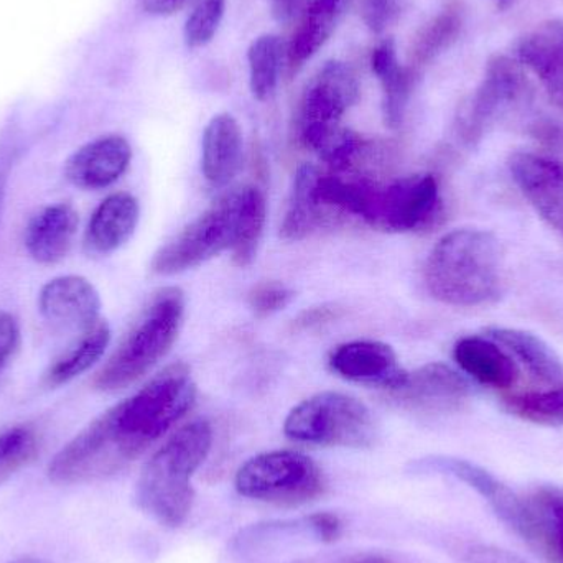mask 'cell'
<instances>
[{"label": "cell", "mask_w": 563, "mask_h": 563, "mask_svg": "<svg viewBox=\"0 0 563 563\" xmlns=\"http://www.w3.org/2000/svg\"><path fill=\"white\" fill-rule=\"evenodd\" d=\"M465 13L459 2H449L429 20L413 38L409 68L419 73L459 40Z\"/></svg>", "instance_id": "cell-26"}, {"label": "cell", "mask_w": 563, "mask_h": 563, "mask_svg": "<svg viewBox=\"0 0 563 563\" xmlns=\"http://www.w3.org/2000/svg\"><path fill=\"white\" fill-rule=\"evenodd\" d=\"M344 563H393L390 559L384 558L380 554H360L354 558L347 559Z\"/></svg>", "instance_id": "cell-42"}, {"label": "cell", "mask_w": 563, "mask_h": 563, "mask_svg": "<svg viewBox=\"0 0 563 563\" xmlns=\"http://www.w3.org/2000/svg\"><path fill=\"white\" fill-rule=\"evenodd\" d=\"M190 0H142V9L148 15L168 16L184 9Z\"/></svg>", "instance_id": "cell-40"}, {"label": "cell", "mask_w": 563, "mask_h": 563, "mask_svg": "<svg viewBox=\"0 0 563 563\" xmlns=\"http://www.w3.org/2000/svg\"><path fill=\"white\" fill-rule=\"evenodd\" d=\"M456 364L473 379L493 389H509L519 380L515 357L492 338L466 336L453 350Z\"/></svg>", "instance_id": "cell-19"}, {"label": "cell", "mask_w": 563, "mask_h": 563, "mask_svg": "<svg viewBox=\"0 0 563 563\" xmlns=\"http://www.w3.org/2000/svg\"><path fill=\"white\" fill-rule=\"evenodd\" d=\"M12 563H52L48 561H45V559H38V558H23L19 559V561L12 562Z\"/></svg>", "instance_id": "cell-43"}, {"label": "cell", "mask_w": 563, "mask_h": 563, "mask_svg": "<svg viewBox=\"0 0 563 563\" xmlns=\"http://www.w3.org/2000/svg\"><path fill=\"white\" fill-rule=\"evenodd\" d=\"M131 161V144L121 135H106L76 151L66 162L65 174L75 187L101 190L115 184Z\"/></svg>", "instance_id": "cell-16"}, {"label": "cell", "mask_w": 563, "mask_h": 563, "mask_svg": "<svg viewBox=\"0 0 563 563\" xmlns=\"http://www.w3.org/2000/svg\"><path fill=\"white\" fill-rule=\"evenodd\" d=\"M38 307L49 323L86 331L99 321L101 298L85 277L65 276L49 280L42 288Z\"/></svg>", "instance_id": "cell-15"}, {"label": "cell", "mask_w": 563, "mask_h": 563, "mask_svg": "<svg viewBox=\"0 0 563 563\" xmlns=\"http://www.w3.org/2000/svg\"><path fill=\"white\" fill-rule=\"evenodd\" d=\"M468 563H526L501 549L479 548L470 552Z\"/></svg>", "instance_id": "cell-39"}, {"label": "cell", "mask_w": 563, "mask_h": 563, "mask_svg": "<svg viewBox=\"0 0 563 563\" xmlns=\"http://www.w3.org/2000/svg\"><path fill=\"white\" fill-rule=\"evenodd\" d=\"M213 445V429L207 420H194L178 429L145 463L137 482V503L158 525L178 528L194 508L191 486Z\"/></svg>", "instance_id": "cell-3"}, {"label": "cell", "mask_w": 563, "mask_h": 563, "mask_svg": "<svg viewBox=\"0 0 563 563\" xmlns=\"http://www.w3.org/2000/svg\"><path fill=\"white\" fill-rule=\"evenodd\" d=\"M234 486L244 498L277 506H301L323 495L324 478L310 456L277 450L247 460L238 470Z\"/></svg>", "instance_id": "cell-6"}, {"label": "cell", "mask_w": 563, "mask_h": 563, "mask_svg": "<svg viewBox=\"0 0 563 563\" xmlns=\"http://www.w3.org/2000/svg\"><path fill=\"white\" fill-rule=\"evenodd\" d=\"M529 95L531 89L518 62L508 56L489 59L483 81L456 115L460 141L475 147L506 112L522 104Z\"/></svg>", "instance_id": "cell-9"}, {"label": "cell", "mask_w": 563, "mask_h": 563, "mask_svg": "<svg viewBox=\"0 0 563 563\" xmlns=\"http://www.w3.org/2000/svg\"><path fill=\"white\" fill-rule=\"evenodd\" d=\"M485 334L501 344L536 379L545 384L562 383V360L542 338L529 331L505 327L488 328Z\"/></svg>", "instance_id": "cell-24"}, {"label": "cell", "mask_w": 563, "mask_h": 563, "mask_svg": "<svg viewBox=\"0 0 563 563\" xmlns=\"http://www.w3.org/2000/svg\"><path fill=\"white\" fill-rule=\"evenodd\" d=\"M440 207L439 181L433 175H410L384 187L364 181L360 220L387 233H410L429 227Z\"/></svg>", "instance_id": "cell-8"}, {"label": "cell", "mask_w": 563, "mask_h": 563, "mask_svg": "<svg viewBox=\"0 0 563 563\" xmlns=\"http://www.w3.org/2000/svg\"><path fill=\"white\" fill-rule=\"evenodd\" d=\"M412 472L449 475L466 483L495 509L496 515L529 542L538 541L531 509L508 486L475 463L453 456H426L412 463Z\"/></svg>", "instance_id": "cell-11"}, {"label": "cell", "mask_w": 563, "mask_h": 563, "mask_svg": "<svg viewBox=\"0 0 563 563\" xmlns=\"http://www.w3.org/2000/svg\"><path fill=\"white\" fill-rule=\"evenodd\" d=\"M350 0H311L288 46L291 69L301 68L340 25Z\"/></svg>", "instance_id": "cell-23"}, {"label": "cell", "mask_w": 563, "mask_h": 563, "mask_svg": "<svg viewBox=\"0 0 563 563\" xmlns=\"http://www.w3.org/2000/svg\"><path fill=\"white\" fill-rule=\"evenodd\" d=\"M509 412L541 426H563V386L506 399Z\"/></svg>", "instance_id": "cell-31"}, {"label": "cell", "mask_w": 563, "mask_h": 563, "mask_svg": "<svg viewBox=\"0 0 563 563\" xmlns=\"http://www.w3.org/2000/svg\"><path fill=\"white\" fill-rule=\"evenodd\" d=\"M79 218L68 203L52 205L36 213L25 230V247L40 264L65 260L78 233Z\"/></svg>", "instance_id": "cell-20"}, {"label": "cell", "mask_w": 563, "mask_h": 563, "mask_svg": "<svg viewBox=\"0 0 563 563\" xmlns=\"http://www.w3.org/2000/svg\"><path fill=\"white\" fill-rule=\"evenodd\" d=\"M139 217L141 207L131 194L111 195L96 208L89 220L86 247L99 256L114 253L134 236Z\"/></svg>", "instance_id": "cell-21"}, {"label": "cell", "mask_w": 563, "mask_h": 563, "mask_svg": "<svg viewBox=\"0 0 563 563\" xmlns=\"http://www.w3.org/2000/svg\"><path fill=\"white\" fill-rule=\"evenodd\" d=\"M360 85L343 62L324 63L301 95L297 114L298 139L313 151L321 139L340 128L341 119L356 104Z\"/></svg>", "instance_id": "cell-10"}, {"label": "cell", "mask_w": 563, "mask_h": 563, "mask_svg": "<svg viewBox=\"0 0 563 563\" xmlns=\"http://www.w3.org/2000/svg\"><path fill=\"white\" fill-rule=\"evenodd\" d=\"M529 509L534 519L538 541L548 545L563 563V489L558 486L538 489Z\"/></svg>", "instance_id": "cell-30"}, {"label": "cell", "mask_w": 563, "mask_h": 563, "mask_svg": "<svg viewBox=\"0 0 563 563\" xmlns=\"http://www.w3.org/2000/svg\"><path fill=\"white\" fill-rule=\"evenodd\" d=\"M338 317V308L334 307H318L311 310L303 311L300 317L295 320V327L300 330L317 327V324L327 323Z\"/></svg>", "instance_id": "cell-38"}, {"label": "cell", "mask_w": 563, "mask_h": 563, "mask_svg": "<svg viewBox=\"0 0 563 563\" xmlns=\"http://www.w3.org/2000/svg\"><path fill=\"white\" fill-rule=\"evenodd\" d=\"M40 452V435L32 427H13L0 433V483L33 462Z\"/></svg>", "instance_id": "cell-32"}, {"label": "cell", "mask_w": 563, "mask_h": 563, "mask_svg": "<svg viewBox=\"0 0 563 563\" xmlns=\"http://www.w3.org/2000/svg\"><path fill=\"white\" fill-rule=\"evenodd\" d=\"M241 188L214 201L174 240L157 251L152 273L175 276L233 250L240 227Z\"/></svg>", "instance_id": "cell-7"}, {"label": "cell", "mask_w": 563, "mask_h": 563, "mask_svg": "<svg viewBox=\"0 0 563 563\" xmlns=\"http://www.w3.org/2000/svg\"><path fill=\"white\" fill-rule=\"evenodd\" d=\"M496 5L499 7V9H508L509 5H511L515 0H495Z\"/></svg>", "instance_id": "cell-44"}, {"label": "cell", "mask_w": 563, "mask_h": 563, "mask_svg": "<svg viewBox=\"0 0 563 563\" xmlns=\"http://www.w3.org/2000/svg\"><path fill=\"white\" fill-rule=\"evenodd\" d=\"M284 433L298 443L367 449L376 442L373 413L361 400L341 393H320L290 410Z\"/></svg>", "instance_id": "cell-5"}, {"label": "cell", "mask_w": 563, "mask_h": 563, "mask_svg": "<svg viewBox=\"0 0 563 563\" xmlns=\"http://www.w3.org/2000/svg\"><path fill=\"white\" fill-rule=\"evenodd\" d=\"M330 367L338 376L351 383L384 387L390 393L402 387L409 377V373L399 366L393 347L380 341L363 340L341 344L331 353Z\"/></svg>", "instance_id": "cell-12"}, {"label": "cell", "mask_w": 563, "mask_h": 563, "mask_svg": "<svg viewBox=\"0 0 563 563\" xmlns=\"http://www.w3.org/2000/svg\"><path fill=\"white\" fill-rule=\"evenodd\" d=\"M472 396L465 377L442 363H430L409 374L406 384L393 390V397L407 409L422 412L455 410Z\"/></svg>", "instance_id": "cell-14"}, {"label": "cell", "mask_w": 563, "mask_h": 563, "mask_svg": "<svg viewBox=\"0 0 563 563\" xmlns=\"http://www.w3.org/2000/svg\"><path fill=\"white\" fill-rule=\"evenodd\" d=\"M305 0H271L273 7V15L277 22L288 23L300 12Z\"/></svg>", "instance_id": "cell-41"}, {"label": "cell", "mask_w": 563, "mask_h": 563, "mask_svg": "<svg viewBox=\"0 0 563 563\" xmlns=\"http://www.w3.org/2000/svg\"><path fill=\"white\" fill-rule=\"evenodd\" d=\"M243 131L233 115L223 112L208 122L201 145V172L214 187L230 184L243 165Z\"/></svg>", "instance_id": "cell-18"}, {"label": "cell", "mask_w": 563, "mask_h": 563, "mask_svg": "<svg viewBox=\"0 0 563 563\" xmlns=\"http://www.w3.org/2000/svg\"><path fill=\"white\" fill-rule=\"evenodd\" d=\"M291 300H294V290L279 280H266L254 285L247 297V303L257 318L279 313L290 305Z\"/></svg>", "instance_id": "cell-34"}, {"label": "cell", "mask_w": 563, "mask_h": 563, "mask_svg": "<svg viewBox=\"0 0 563 563\" xmlns=\"http://www.w3.org/2000/svg\"><path fill=\"white\" fill-rule=\"evenodd\" d=\"M430 295L452 307H482L503 294L501 247L489 231L463 228L445 234L427 260Z\"/></svg>", "instance_id": "cell-2"}, {"label": "cell", "mask_w": 563, "mask_h": 563, "mask_svg": "<svg viewBox=\"0 0 563 563\" xmlns=\"http://www.w3.org/2000/svg\"><path fill=\"white\" fill-rule=\"evenodd\" d=\"M406 5L407 0H360L363 22L374 33H383L394 25Z\"/></svg>", "instance_id": "cell-35"}, {"label": "cell", "mask_w": 563, "mask_h": 563, "mask_svg": "<svg viewBox=\"0 0 563 563\" xmlns=\"http://www.w3.org/2000/svg\"><path fill=\"white\" fill-rule=\"evenodd\" d=\"M516 56L563 109V19L548 20L526 33L516 45Z\"/></svg>", "instance_id": "cell-17"}, {"label": "cell", "mask_w": 563, "mask_h": 563, "mask_svg": "<svg viewBox=\"0 0 563 563\" xmlns=\"http://www.w3.org/2000/svg\"><path fill=\"white\" fill-rule=\"evenodd\" d=\"M227 0H198L185 23V43L188 48L207 46L223 22Z\"/></svg>", "instance_id": "cell-33"}, {"label": "cell", "mask_w": 563, "mask_h": 563, "mask_svg": "<svg viewBox=\"0 0 563 563\" xmlns=\"http://www.w3.org/2000/svg\"><path fill=\"white\" fill-rule=\"evenodd\" d=\"M307 521L314 538L320 539V541L334 542L341 536V521L330 512L310 516Z\"/></svg>", "instance_id": "cell-37"}, {"label": "cell", "mask_w": 563, "mask_h": 563, "mask_svg": "<svg viewBox=\"0 0 563 563\" xmlns=\"http://www.w3.org/2000/svg\"><path fill=\"white\" fill-rule=\"evenodd\" d=\"M195 399L197 384L188 366L165 367L59 450L49 463V479L56 485H81L115 475L185 417Z\"/></svg>", "instance_id": "cell-1"}, {"label": "cell", "mask_w": 563, "mask_h": 563, "mask_svg": "<svg viewBox=\"0 0 563 563\" xmlns=\"http://www.w3.org/2000/svg\"><path fill=\"white\" fill-rule=\"evenodd\" d=\"M512 178L539 214L563 236V164L531 152L509 161Z\"/></svg>", "instance_id": "cell-13"}, {"label": "cell", "mask_w": 563, "mask_h": 563, "mask_svg": "<svg viewBox=\"0 0 563 563\" xmlns=\"http://www.w3.org/2000/svg\"><path fill=\"white\" fill-rule=\"evenodd\" d=\"M267 205L263 191L256 187L241 188L240 227L233 250V263L238 267H250L257 256L264 227H266Z\"/></svg>", "instance_id": "cell-28"}, {"label": "cell", "mask_w": 563, "mask_h": 563, "mask_svg": "<svg viewBox=\"0 0 563 563\" xmlns=\"http://www.w3.org/2000/svg\"><path fill=\"white\" fill-rule=\"evenodd\" d=\"M20 340L19 323L12 314L0 311V369L5 366Z\"/></svg>", "instance_id": "cell-36"}, {"label": "cell", "mask_w": 563, "mask_h": 563, "mask_svg": "<svg viewBox=\"0 0 563 563\" xmlns=\"http://www.w3.org/2000/svg\"><path fill=\"white\" fill-rule=\"evenodd\" d=\"M184 314V291L178 287L162 288L99 371L95 386L104 393H115L154 369L177 341Z\"/></svg>", "instance_id": "cell-4"}, {"label": "cell", "mask_w": 563, "mask_h": 563, "mask_svg": "<svg viewBox=\"0 0 563 563\" xmlns=\"http://www.w3.org/2000/svg\"><path fill=\"white\" fill-rule=\"evenodd\" d=\"M371 68L383 88L384 121L390 129L400 128L419 73L400 65L393 40H384L373 49Z\"/></svg>", "instance_id": "cell-22"}, {"label": "cell", "mask_w": 563, "mask_h": 563, "mask_svg": "<svg viewBox=\"0 0 563 563\" xmlns=\"http://www.w3.org/2000/svg\"><path fill=\"white\" fill-rule=\"evenodd\" d=\"M284 43L277 35H261L247 49L250 85L257 101H267L279 85Z\"/></svg>", "instance_id": "cell-29"}, {"label": "cell", "mask_w": 563, "mask_h": 563, "mask_svg": "<svg viewBox=\"0 0 563 563\" xmlns=\"http://www.w3.org/2000/svg\"><path fill=\"white\" fill-rule=\"evenodd\" d=\"M320 170L314 165L303 164L298 167L291 187L290 200L285 211L280 236L287 241H301L310 236L321 221L324 208L318 203L317 181Z\"/></svg>", "instance_id": "cell-25"}, {"label": "cell", "mask_w": 563, "mask_h": 563, "mask_svg": "<svg viewBox=\"0 0 563 563\" xmlns=\"http://www.w3.org/2000/svg\"><path fill=\"white\" fill-rule=\"evenodd\" d=\"M109 340H111V330L106 321L99 320L95 327L82 331L81 338L46 371V386H62L91 369L106 353Z\"/></svg>", "instance_id": "cell-27"}]
</instances>
